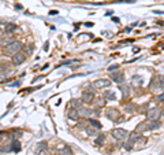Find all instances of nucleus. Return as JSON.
I'll use <instances>...</instances> for the list:
<instances>
[{"instance_id":"obj_30","label":"nucleus","mask_w":164,"mask_h":155,"mask_svg":"<svg viewBox=\"0 0 164 155\" xmlns=\"http://www.w3.org/2000/svg\"><path fill=\"white\" fill-rule=\"evenodd\" d=\"M156 100L157 102H164V92L161 93V95H159L157 97H156Z\"/></svg>"},{"instance_id":"obj_7","label":"nucleus","mask_w":164,"mask_h":155,"mask_svg":"<svg viewBox=\"0 0 164 155\" xmlns=\"http://www.w3.org/2000/svg\"><path fill=\"white\" fill-rule=\"evenodd\" d=\"M110 85H111V81L107 78H100V80H96L93 82V88H97V89H103V88L110 87Z\"/></svg>"},{"instance_id":"obj_4","label":"nucleus","mask_w":164,"mask_h":155,"mask_svg":"<svg viewBox=\"0 0 164 155\" xmlns=\"http://www.w3.org/2000/svg\"><path fill=\"white\" fill-rule=\"evenodd\" d=\"M161 115V110L156 109V107H152L147 111V118L151 119V121H155V119H159V117Z\"/></svg>"},{"instance_id":"obj_32","label":"nucleus","mask_w":164,"mask_h":155,"mask_svg":"<svg viewBox=\"0 0 164 155\" xmlns=\"http://www.w3.org/2000/svg\"><path fill=\"white\" fill-rule=\"evenodd\" d=\"M49 14H51V15H56V14H58V11H55V10H52V11H49Z\"/></svg>"},{"instance_id":"obj_23","label":"nucleus","mask_w":164,"mask_h":155,"mask_svg":"<svg viewBox=\"0 0 164 155\" xmlns=\"http://www.w3.org/2000/svg\"><path fill=\"white\" fill-rule=\"evenodd\" d=\"M89 122H90V125H92V128H94V129H101V123L98 122L97 119L90 118V119H89Z\"/></svg>"},{"instance_id":"obj_20","label":"nucleus","mask_w":164,"mask_h":155,"mask_svg":"<svg viewBox=\"0 0 164 155\" xmlns=\"http://www.w3.org/2000/svg\"><path fill=\"white\" fill-rule=\"evenodd\" d=\"M104 140H105V136H104V135H97V136H96V140H94V144H96V146H101L103 143H104Z\"/></svg>"},{"instance_id":"obj_12","label":"nucleus","mask_w":164,"mask_h":155,"mask_svg":"<svg viewBox=\"0 0 164 155\" xmlns=\"http://www.w3.org/2000/svg\"><path fill=\"white\" fill-rule=\"evenodd\" d=\"M103 97H104L105 100H116L115 92H112V91H104V95H103Z\"/></svg>"},{"instance_id":"obj_3","label":"nucleus","mask_w":164,"mask_h":155,"mask_svg":"<svg viewBox=\"0 0 164 155\" xmlns=\"http://www.w3.org/2000/svg\"><path fill=\"white\" fill-rule=\"evenodd\" d=\"M11 60H13L14 66H19V65H22L23 62L26 60V54H25V52H22V51H21V52H17V54L13 56V59H11Z\"/></svg>"},{"instance_id":"obj_33","label":"nucleus","mask_w":164,"mask_h":155,"mask_svg":"<svg viewBox=\"0 0 164 155\" xmlns=\"http://www.w3.org/2000/svg\"><path fill=\"white\" fill-rule=\"evenodd\" d=\"M3 34H4V30H3V29H1V27H0V37L3 36Z\"/></svg>"},{"instance_id":"obj_27","label":"nucleus","mask_w":164,"mask_h":155,"mask_svg":"<svg viewBox=\"0 0 164 155\" xmlns=\"http://www.w3.org/2000/svg\"><path fill=\"white\" fill-rule=\"evenodd\" d=\"M37 150H47V143H45V142L38 143V146H37Z\"/></svg>"},{"instance_id":"obj_22","label":"nucleus","mask_w":164,"mask_h":155,"mask_svg":"<svg viewBox=\"0 0 164 155\" xmlns=\"http://www.w3.org/2000/svg\"><path fill=\"white\" fill-rule=\"evenodd\" d=\"M0 151L1 152H10V151H13V148H11V143H7V144H0Z\"/></svg>"},{"instance_id":"obj_14","label":"nucleus","mask_w":164,"mask_h":155,"mask_svg":"<svg viewBox=\"0 0 164 155\" xmlns=\"http://www.w3.org/2000/svg\"><path fill=\"white\" fill-rule=\"evenodd\" d=\"M14 37H4V39H1V40H0V46L1 47H7V46H10V44H11V43H14Z\"/></svg>"},{"instance_id":"obj_1","label":"nucleus","mask_w":164,"mask_h":155,"mask_svg":"<svg viewBox=\"0 0 164 155\" xmlns=\"http://www.w3.org/2000/svg\"><path fill=\"white\" fill-rule=\"evenodd\" d=\"M23 48V44L21 43V41H14V43H11L10 46H7L4 48V52L6 54H10V55H15L17 52H21Z\"/></svg>"},{"instance_id":"obj_13","label":"nucleus","mask_w":164,"mask_h":155,"mask_svg":"<svg viewBox=\"0 0 164 155\" xmlns=\"http://www.w3.org/2000/svg\"><path fill=\"white\" fill-rule=\"evenodd\" d=\"M152 82H155L156 88H164V76H159V77H156Z\"/></svg>"},{"instance_id":"obj_34","label":"nucleus","mask_w":164,"mask_h":155,"mask_svg":"<svg viewBox=\"0 0 164 155\" xmlns=\"http://www.w3.org/2000/svg\"><path fill=\"white\" fill-rule=\"evenodd\" d=\"M161 115H163V117H164V110H163V111H161Z\"/></svg>"},{"instance_id":"obj_16","label":"nucleus","mask_w":164,"mask_h":155,"mask_svg":"<svg viewBox=\"0 0 164 155\" xmlns=\"http://www.w3.org/2000/svg\"><path fill=\"white\" fill-rule=\"evenodd\" d=\"M78 113H80V115H82V117H90V115H92V110L88 109V107H81V109L78 110Z\"/></svg>"},{"instance_id":"obj_2","label":"nucleus","mask_w":164,"mask_h":155,"mask_svg":"<svg viewBox=\"0 0 164 155\" xmlns=\"http://www.w3.org/2000/svg\"><path fill=\"white\" fill-rule=\"evenodd\" d=\"M112 136L115 137L116 140H124V139H127L129 137V132L126 130V129H122V128H116V129H114L112 130Z\"/></svg>"},{"instance_id":"obj_26","label":"nucleus","mask_w":164,"mask_h":155,"mask_svg":"<svg viewBox=\"0 0 164 155\" xmlns=\"http://www.w3.org/2000/svg\"><path fill=\"white\" fill-rule=\"evenodd\" d=\"M21 135H22V133H21V130H13V132L10 133V136H11V139H13V140H15V139H18V137H21Z\"/></svg>"},{"instance_id":"obj_21","label":"nucleus","mask_w":164,"mask_h":155,"mask_svg":"<svg viewBox=\"0 0 164 155\" xmlns=\"http://www.w3.org/2000/svg\"><path fill=\"white\" fill-rule=\"evenodd\" d=\"M120 91H122V93H123V99L129 97L130 91H129V87H127V85H120Z\"/></svg>"},{"instance_id":"obj_5","label":"nucleus","mask_w":164,"mask_h":155,"mask_svg":"<svg viewBox=\"0 0 164 155\" xmlns=\"http://www.w3.org/2000/svg\"><path fill=\"white\" fill-rule=\"evenodd\" d=\"M81 100L82 103H90V102H94V93L93 91H84L82 95H81Z\"/></svg>"},{"instance_id":"obj_17","label":"nucleus","mask_w":164,"mask_h":155,"mask_svg":"<svg viewBox=\"0 0 164 155\" xmlns=\"http://www.w3.org/2000/svg\"><path fill=\"white\" fill-rule=\"evenodd\" d=\"M160 126V121L159 119H155V121H151V122L148 123V130H155Z\"/></svg>"},{"instance_id":"obj_25","label":"nucleus","mask_w":164,"mask_h":155,"mask_svg":"<svg viewBox=\"0 0 164 155\" xmlns=\"http://www.w3.org/2000/svg\"><path fill=\"white\" fill-rule=\"evenodd\" d=\"M85 132L88 133L89 136H97V132H96V129L94 128H85Z\"/></svg>"},{"instance_id":"obj_11","label":"nucleus","mask_w":164,"mask_h":155,"mask_svg":"<svg viewBox=\"0 0 164 155\" xmlns=\"http://www.w3.org/2000/svg\"><path fill=\"white\" fill-rule=\"evenodd\" d=\"M58 155H73V150L68 146H64L58 150Z\"/></svg>"},{"instance_id":"obj_29","label":"nucleus","mask_w":164,"mask_h":155,"mask_svg":"<svg viewBox=\"0 0 164 155\" xmlns=\"http://www.w3.org/2000/svg\"><path fill=\"white\" fill-rule=\"evenodd\" d=\"M134 109H135V106H134V105H127L126 107H124V110H126V111H129V113L131 111V110H134Z\"/></svg>"},{"instance_id":"obj_6","label":"nucleus","mask_w":164,"mask_h":155,"mask_svg":"<svg viewBox=\"0 0 164 155\" xmlns=\"http://www.w3.org/2000/svg\"><path fill=\"white\" fill-rule=\"evenodd\" d=\"M105 117L107 118H110L111 121H118L120 117V113L118 109H108L105 111Z\"/></svg>"},{"instance_id":"obj_18","label":"nucleus","mask_w":164,"mask_h":155,"mask_svg":"<svg viewBox=\"0 0 164 155\" xmlns=\"http://www.w3.org/2000/svg\"><path fill=\"white\" fill-rule=\"evenodd\" d=\"M70 105L73 109H77V110H80L81 107H82V100H78V99H73V100L70 102Z\"/></svg>"},{"instance_id":"obj_31","label":"nucleus","mask_w":164,"mask_h":155,"mask_svg":"<svg viewBox=\"0 0 164 155\" xmlns=\"http://www.w3.org/2000/svg\"><path fill=\"white\" fill-rule=\"evenodd\" d=\"M108 70H110V72H114V70H118V65H112V66H110V67H108Z\"/></svg>"},{"instance_id":"obj_8","label":"nucleus","mask_w":164,"mask_h":155,"mask_svg":"<svg viewBox=\"0 0 164 155\" xmlns=\"http://www.w3.org/2000/svg\"><path fill=\"white\" fill-rule=\"evenodd\" d=\"M112 80L115 82H118V84H122V82L124 81V74L122 73V72H115V73H112Z\"/></svg>"},{"instance_id":"obj_9","label":"nucleus","mask_w":164,"mask_h":155,"mask_svg":"<svg viewBox=\"0 0 164 155\" xmlns=\"http://www.w3.org/2000/svg\"><path fill=\"white\" fill-rule=\"evenodd\" d=\"M67 117L70 119H73V121H77V119L80 118V113H78L77 109H73V107H71V109L68 110V113H67Z\"/></svg>"},{"instance_id":"obj_15","label":"nucleus","mask_w":164,"mask_h":155,"mask_svg":"<svg viewBox=\"0 0 164 155\" xmlns=\"http://www.w3.org/2000/svg\"><path fill=\"white\" fill-rule=\"evenodd\" d=\"M145 130H148V122H140L137 125V128H135V132L137 133H142V132H145Z\"/></svg>"},{"instance_id":"obj_10","label":"nucleus","mask_w":164,"mask_h":155,"mask_svg":"<svg viewBox=\"0 0 164 155\" xmlns=\"http://www.w3.org/2000/svg\"><path fill=\"white\" fill-rule=\"evenodd\" d=\"M15 29H17V25H15V23L8 22V23H6L4 25V33L6 34H11Z\"/></svg>"},{"instance_id":"obj_24","label":"nucleus","mask_w":164,"mask_h":155,"mask_svg":"<svg viewBox=\"0 0 164 155\" xmlns=\"http://www.w3.org/2000/svg\"><path fill=\"white\" fill-rule=\"evenodd\" d=\"M147 137H144V136H138L137 137V140H135V144H140V146H144L145 143H147Z\"/></svg>"},{"instance_id":"obj_35","label":"nucleus","mask_w":164,"mask_h":155,"mask_svg":"<svg viewBox=\"0 0 164 155\" xmlns=\"http://www.w3.org/2000/svg\"><path fill=\"white\" fill-rule=\"evenodd\" d=\"M161 155H164V154H161Z\"/></svg>"},{"instance_id":"obj_19","label":"nucleus","mask_w":164,"mask_h":155,"mask_svg":"<svg viewBox=\"0 0 164 155\" xmlns=\"http://www.w3.org/2000/svg\"><path fill=\"white\" fill-rule=\"evenodd\" d=\"M11 148H13L14 152L21 151V143L18 142V140H13V142H11Z\"/></svg>"},{"instance_id":"obj_28","label":"nucleus","mask_w":164,"mask_h":155,"mask_svg":"<svg viewBox=\"0 0 164 155\" xmlns=\"http://www.w3.org/2000/svg\"><path fill=\"white\" fill-rule=\"evenodd\" d=\"M96 105L98 107H103V106L105 105V99H96Z\"/></svg>"}]
</instances>
